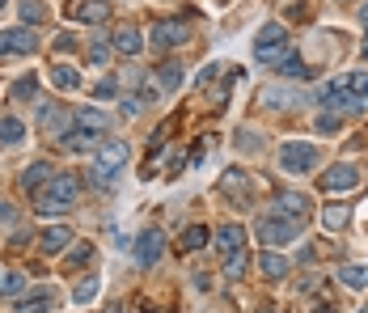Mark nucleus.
Listing matches in <instances>:
<instances>
[{
    "label": "nucleus",
    "mask_w": 368,
    "mask_h": 313,
    "mask_svg": "<svg viewBox=\"0 0 368 313\" xmlns=\"http://www.w3.org/2000/svg\"><path fill=\"white\" fill-rule=\"evenodd\" d=\"M127 144L123 140H106V144H97V157H93V182H110L123 165H127Z\"/></svg>",
    "instance_id": "20e7f679"
},
{
    "label": "nucleus",
    "mask_w": 368,
    "mask_h": 313,
    "mask_svg": "<svg viewBox=\"0 0 368 313\" xmlns=\"http://www.w3.org/2000/svg\"><path fill=\"white\" fill-rule=\"evenodd\" d=\"M305 203H309V199H301V195H280V199H275V212H284V216H292V220H305V212H309Z\"/></svg>",
    "instance_id": "aec40b11"
},
{
    "label": "nucleus",
    "mask_w": 368,
    "mask_h": 313,
    "mask_svg": "<svg viewBox=\"0 0 368 313\" xmlns=\"http://www.w3.org/2000/svg\"><path fill=\"white\" fill-rule=\"evenodd\" d=\"M30 93H34V76H30V81H17V85H13V98H30Z\"/></svg>",
    "instance_id": "e433bc0d"
},
{
    "label": "nucleus",
    "mask_w": 368,
    "mask_h": 313,
    "mask_svg": "<svg viewBox=\"0 0 368 313\" xmlns=\"http://www.w3.org/2000/svg\"><path fill=\"white\" fill-rule=\"evenodd\" d=\"M182 85V64H174V59H165V64H157V89H165V93H174Z\"/></svg>",
    "instance_id": "dca6fc26"
},
{
    "label": "nucleus",
    "mask_w": 368,
    "mask_h": 313,
    "mask_svg": "<svg viewBox=\"0 0 368 313\" xmlns=\"http://www.w3.org/2000/svg\"><path fill=\"white\" fill-rule=\"evenodd\" d=\"M114 47H119L123 55H140V51H144V38H140L136 25H119V30H114Z\"/></svg>",
    "instance_id": "4468645a"
},
{
    "label": "nucleus",
    "mask_w": 368,
    "mask_h": 313,
    "mask_svg": "<svg viewBox=\"0 0 368 313\" xmlns=\"http://www.w3.org/2000/svg\"><path fill=\"white\" fill-rule=\"evenodd\" d=\"M97 288H102V280H97V271H93V276H85V280L76 284V293H72V297H76V305H85V301H93V297H97Z\"/></svg>",
    "instance_id": "c85d7f7f"
},
{
    "label": "nucleus",
    "mask_w": 368,
    "mask_h": 313,
    "mask_svg": "<svg viewBox=\"0 0 368 313\" xmlns=\"http://www.w3.org/2000/svg\"><path fill=\"white\" fill-rule=\"evenodd\" d=\"M68 242H72V229L51 225V229L42 233V254H59V250H68Z\"/></svg>",
    "instance_id": "f3484780"
},
{
    "label": "nucleus",
    "mask_w": 368,
    "mask_h": 313,
    "mask_svg": "<svg viewBox=\"0 0 368 313\" xmlns=\"http://www.w3.org/2000/svg\"><path fill=\"white\" fill-rule=\"evenodd\" d=\"M263 102H267V106H275V110H284V106H292V102H297V93H292V89L271 85V89H263Z\"/></svg>",
    "instance_id": "393cba45"
},
{
    "label": "nucleus",
    "mask_w": 368,
    "mask_h": 313,
    "mask_svg": "<svg viewBox=\"0 0 368 313\" xmlns=\"http://www.w3.org/2000/svg\"><path fill=\"white\" fill-rule=\"evenodd\" d=\"M250 267V259H246V250H233L229 254V263H225V276H242Z\"/></svg>",
    "instance_id": "473e14b6"
},
{
    "label": "nucleus",
    "mask_w": 368,
    "mask_h": 313,
    "mask_svg": "<svg viewBox=\"0 0 368 313\" xmlns=\"http://www.w3.org/2000/svg\"><path fill=\"white\" fill-rule=\"evenodd\" d=\"M191 38V25L178 17V21H157L153 25V47L157 51H165V47H178V42H186Z\"/></svg>",
    "instance_id": "6e6552de"
},
{
    "label": "nucleus",
    "mask_w": 368,
    "mask_h": 313,
    "mask_svg": "<svg viewBox=\"0 0 368 313\" xmlns=\"http://www.w3.org/2000/svg\"><path fill=\"white\" fill-rule=\"evenodd\" d=\"M114 93V81H97V98H110Z\"/></svg>",
    "instance_id": "4c0bfd02"
},
{
    "label": "nucleus",
    "mask_w": 368,
    "mask_h": 313,
    "mask_svg": "<svg viewBox=\"0 0 368 313\" xmlns=\"http://www.w3.org/2000/svg\"><path fill=\"white\" fill-rule=\"evenodd\" d=\"M259 313H275V309H259Z\"/></svg>",
    "instance_id": "ea45409f"
},
{
    "label": "nucleus",
    "mask_w": 368,
    "mask_h": 313,
    "mask_svg": "<svg viewBox=\"0 0 368 313\" xmlns=\"http://www.w3.org/2000/svg\"><path fill=\"white\" fill-rule=\"evenodd\" d=\"M343 81H348V89H352L356 106H368V72H348Z\"/></svg>",
    "instance_id": "b1692460"
},
{
    "label": "nucleus",
    "mask_w": 368,
    "mask_h": 313,
    "mask_svg": "<svg viewBox=\"0 0 368 313\" xmlns=\"http://www.w3.org/2000/svg\"><path fill=\"white\" fill-rule=\"evenodd\" d=\"M51 305H55V288H38L34 297H21L17 313H47Z\"/></svg>",
    "instance_id": "a211bd4d"
},
{
    "label": "nucleus",
    "mask_w": 368,
    "mask_h": 313,
    "mask_svg": "<svg viewBox=\"0 0 368 313\" xmlns=\"http://www.w3.org/2000/svg\"><path fill=\"white\" fill-rule=\"evenodd\" d=\"M352 187H360V170L356 165H335V170L322 174V191H331V195L352 191Z\"/></svg>",
    "instance_id": "1a4fd4ad"
},
{
    "label": "nucleus",
    "mask_w": 368,
    "mask_h": 313,
    "mask_svg": "<svg viewBox=\"0 0 368 313\" xmlns=\"http://www.w3.org/2000/svg\"><path fill=\"white\" fill-rule=\"evenodd\" d=\"M72 127H76V119H68V114H64V110H55V106H42V131H47V136H55V140L64 144Z\"/></svg>",
    "instance_id": "9b49d317"
},
{
    "label": "nucleus",
    "mask_w": 368,
    "mask_h": 313,
    "mask_svg": "<svg viewBox=\"0 0 368 313\" xmlns=\"http://www.w3.org/2000/svg\"><path fill=\"white\" fill-rule=\"evenodd\" d=\"M68 17H72V21H93V25H97V21L110 17V4H106V0H72V4H68Z\"/></svg>",
    "instance_id": "9d476101"
},
{
    "label": "nucleus",
    "mask_w": 368,
    "mask_h": 313,
    "mask_svg": "<svg viewBox=\"0 0 368 313\" xmlns=\"http://www.w3.org/2000/svg\"><path fill=\"white\" fill-rule=\"evenodd\" d=\"M106 313H123V309H119V305H110V309H106Z\"/></svg>",
    "instance_id": "58836bf2"
},
{
    "label": "nucleus",
    "mask_w": 368,
    "mask_h": 313,
    "mask_svg": "<svg viewBox=\"0 0 368 313\" xmlns=\"http://www.w3.org/2000/svg\"><path fill=\"white\" fill-rule=\"evenodd\" d=\"M199 246H208V229H203V225H191V229L182 233V250H199Z\"/></svg>",
    "instance_id": "7c9ffc66"
},
{
    "label": "nucleus",
    "mask_w": 368,
    "mask_h": 313,
    "mask_svg": "<svg viewBox=\"0 0 368 313\" xmlns=\"http://www.w3.org/2000/svg\"><path fill=\"white\" fill-rule=\"evenodd\" d=\"M89 254H93V246H76V250H72V254H68L64 263H68V267H76V263H85Z\"/></svg>",
    "instance_id": "f704fd0d"
},
{
    "label": "nucleus",
    "mask_w": 368,
    "mask_h": 313,
    "mask_svg": "<svg viewBox=\"0 0 368 313\" xmlns=\"http://www.w3.org/2000/svg\"><path fill=\"white\" fill-rule=\"evenodd\" d=\"M339 127H343L339 114H322V119H318V131H339Z\"/></svg>",
    "instance_id": "c9c22d12"
},
{
    "label": "nucleus",
    "mask_w": 368,
    "mask_h": 313,
    "mask_svg": "<svg viewBox=\"0 0 368 313\" xmlns=\"http://www.w3.org/2000/svg\"><path fill=\"white\" fill-rule=\"evenodd\" d=\"M161 254H165V237H161L157 229H148V233H140V237H136L131 259H136L140 267H157V263H161Z\"/></svg>",
    "instance_id": "0eeeda50"
},
{
    "label": "nucleus",
    "mask_w": 368,
    "mask_h": 313,
    "mask_svg": "<svg viewBox=\"0 0 368 313\" xmlns=\"http://www.w3.org/2000/svg\"><path fill=\"white\" fill-rule=\"evenodd\" d=\"M339 280H343L348 288H368V267L352 263V267H343V271H339Z\"/></svg>",
    "instance_id": "bb28decb"
},
{
    "label": "nucleus",
    "mask_w": 368,
    "mask_h": 313,
    "mask_svg": "<svg viewBox=\"0 0 368 313\" xmlns=\"http://www.w3.org/2000/svg\"><path fill=\"white\" fill-rule=\"evenodd\" d=\"M34 47H38V34H34V30H25V25L0 30V59H8V55H30Z\"/></svg>",
    "instance_id": "423d86ee"
},
{
    "label": "nucleus",
    "mask_w": 368,
    "mask_h": 313,
    "mask_svg": "<svg viewBox=\"0 0 368 313\" xmlns=\"http://www.w3.org/2000/svg\"><path fill=\"white\" fill-rule=\"evenodd\" d=\"M318 98H322L326 106H339V110H360L356 98H352V89H348V81H331V85H322Z\"/></svg>",
    "instance_id": "f8f14e48"
},
{
    "label": "nucleus",
    "mask_w": 368,
    "mask_h": 313,
    "mask_svg": "<svg viewBox=\"0 0 368 313\" xmlns=\"http://www.w3.org/2000/svg\"><path fill=\"white\" fill-rule=\"evenodd\" d=\"M220 191H225V195H242V208H250V178H246L242 170L225 174V178H220Z\"/></svg>",
    "instance_id": "2eb2a0df"
},
{
    "label": "nucleus",
    "mask_w": 368,
    "mask_h": 313,
    "mask_svg": "<svg viewBox=\"0 0 368 313\" xmlns=\"http://www.w3.org/2000/svg\"><path fill=\"white\" fill-rule=\"evenodd\" d=\"M21 136H25V127H21V119H13V114H4V119H0V140H4V144H21Z\"/></svg>",
    "instance_id": "a878e982"
},
{
    "label": "nucleus",
    "mask_w": 368,
    "mask_h": 313,
    "mask_svg": "<svg viewBox=\"0 0 368 313\" xmlns=\"http://www.w3.org/2000/svg\"><path fill=\"white\" fill-rule=\"evenodd\" d=\"M25 288V276L21 271H0V297H17Z\"/></svg>",
    "instance_id": "c756f323"
},
{
    "label": "nucleus",
    "mask_w": 368,
    "mask_h": 313,
    "mask_svg": "<svg viewBox=\"0 0 368 313\" xmlns=\"http://www.w3.org/2000/svg\"><path fill=\"white\" fill-rule=\"evenodd\" d=\"M47 178H51V165H47V161H34V165H30V170L21 174V182H25V187H34V191H38V187H42Z\"/></svg>",
    "instance_id": "cd10ccee"
},
{
    "label": "nucleus",
    "mask_w": 368,
    "mask_h": 313,
    "mask_svg": "<svg viewBox=\"0 0 368 313\" xmlns=\"http://www.w3.org/2000/svg\"><path fill=\"white\" fill-rule=\"evenodd\" d=\"M284 55H288V34H284V25H263L259 38H254V59L267 64V68H275Z\"/></svg>",
    "instance_id": "7ed1b4c3"
},
{
    "label": "nucleus",
    "mask_w": 368,
    "mask_h": 313,
    "mask_svg": "<svg viewBox=\"0 0 368 313\" xmlns=\"http://www.w3.org/2000/svg\"><path fill=\"white\" fill-rule=\"evenodd\" d=\"M263 271H267L271 280H284V276H288L292 267H288V259H284V254H275V250H267V254H263Z\"/></svg>",
    "instance_id": "5701e85b"
},
{
    "label": "nucleus",
    "mask_w": 368,
    "mask_h": 313,
    "mask_svg": "<svg viewBox=\"0 0 368 313\" xmlns=\"http://www.w3.org/2000/svg\"><path fill=\"white\" fill-rule=\"evenodd\" d=\"M318 161H322L318 144H301V140H292V144H284V148H280V170H284V174H292V178L309 174Z\"/></svg>",
    "instance_id": "39448f33"
},
{
    "label": "nucleus",
    "mask_w": 368,
    "mask_h": 313,
    "mask_svg": "<svg viewBox=\"0 0 368 313\" xmlns=\"http://www.w3.org/2000/svg\"><path fill=\"white\" fill-rule=\"evenodd\" d=\"M301 225H305V220H292V216H284V212H267V216L259 220V237H263V246H288V242L301 237Z\"/></svg>",
    "instance_id": "f03ea898"
},
{
    "label": "nucleus",
    "mask_w": 368,
    "mask_h": 313,
    "mask_svg": "<svg viewBox=\"0 0 368 313\" xmlns=\"http://www.w3.org/2000/svg\"><path fill=\"white\" fill-rule=\"evenodd\" d=\"M4 4H8V0H0V8H4Z\"/></svg>",
    "instance_id": "a19ab883"
},
{
    "label": "nucleus",
    "mask_w": 368,
    "mask_h": 313,
    "mask_svg": "<svg viewBox=\"0 0 368 313\" xmlns=\"http://www.w3.org/2000/svg\"><path fill=\"white\" fill-rule=\"evenodd\" d=\"M51 85H55V89H76V85H81V76H76V68L55 64V68H51Z\"/></svg>",
    "instance_id": "412c9836"
},
{
    "label": "nucleus",
    "mask_w": 368,
    "mask_h": 313,
    "mask_svg": "<svg viewBox=\"0 0 368 313\" xmlns=\"http://www.w3.org/2000/svg\"><path fill=\"white\" fill-rule=\"evenodd\" d=\"M348 220H352V208H348V203H331V208L322 212V225H326V229H343Z\"/></svg>",
    "instance_id": "4be33fe9"
},
{
    "label": "nucleus",
    "mask_w": 368,
    "mask_h": 313,
    "mask_svg": "<svg viewBox=\"0 0 368 313\" xmlns=\"http://www.w3.org/2000/svg\"><path fill=\"white\" fill-rule=\"evenodd\" d=\"M21 17H25V21H42V17H47V8H42L38 0H25V4H21Z\"/></svg>",
    "instance_id": "72a5a7b5"
},
{
    "label": "nucleus",
    "mask_w": 368,
    "mask_h": 313,
    "mask_svg": "<svg viewBox=\"0 0 368 313\" xmlns=\"http://www.w3.org/2000/svg\"><path fill=\"white\" fill-rule=\"evenodd\" d=\"M364 55H368V42H364Z\"/></svg>",
    "instance_id": "79ce46f5"
},
{
    "label": "nucleus",
    "mask_w": 368,
    "mask_h": 313,
    "mask_svg": "<svg viewBox=\"0 0 368 313\" xmlns=\"http://www.w3.org/2000/svg\"><path fill=\"white\" fill-rule=\"evenodd\" d=\"M280 72H284V76H305V59H301L297 51H288V55L280 59Z\"/></svg>",
    "instance_id": "2f4dec72"
},
{
    "label": "nucleus",
    "mask_w": 368,
    "mask_h": 313,
    "mask_svg": "<svg viewBox=\"0 0 368 313\" xmlns=\"http://www.w3.org/2000/svg\"><path fill=\"white\" fill-rule=\"evenodd\" d=\"M106 127H110V119H106L102 110H93V106H89V110H76V131H81V136H97V131H106Z\"/></svg>",
    "instance_id": "ddd939ff"
},
{
    "label": "nucleus",
    "mask_w": 368,
    "mask_h": 313,
    "mask_svg": "<svg viewBox=\"0 0 368 313\" xmlns=\"http://www.w3.org/2000/svg\"><path fill=\"white\" fill-rule=\"evenodd\" d=\"M216 246H220L225 254H233V250H242V246H246V229H242V225H225V229L216 233Z\"/></svg>",
    "instance_id": "6ab92c4d"
},
{
    "label": "nucleus",
    "mask_w": 368,
    "mask_h": 313,
    "mask_svg": "<svg viewBox=\"0 0 368 313\" xmlns=\"http://www.w3.org/2000/svg\"><path fill=\"white\" fill-rule=\"evenodd\" d=\"M76 195H81V182H76L72 174H51V178L34 191V212L55 216V212L72 208V203H76Z\"/></svg>",
    "instance_id": "f257e3e1"
}]
</instances>
